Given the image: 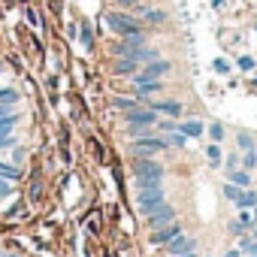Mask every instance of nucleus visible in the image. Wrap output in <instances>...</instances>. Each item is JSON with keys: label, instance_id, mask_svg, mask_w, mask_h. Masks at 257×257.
<instances>
[{"label": "nucleus", "instance_id": "9", "mask_svg": "<svg viewBox=\"0 0 257 257\" xmlns=\"http://www.w3.org/2000/svg\"><path fill=\"white\" fill-rule=\"evenodd\" d=\"M179 233H185V227H182L179 221H170V224L158 227V230L149 236V242H152V245H167V242H170V239H176Z\"/></svg>", "mask_w": 257, "mask_h": 257}, {"label": "nucleus", "instance_id": "10", "mask_svg": "<svg viewBox=\"0 0 257 257\" xmlns=\"http://www.w3.org/2000/svg\"><path fill=\"white\" fill-rule=\"evenodd\" d=\"M164 248H167V254H170V257H176V254L194 251V248H197V239H194V236H188V233H179V236H176V239H170Z\"/></svg>", "mask_w": 257, "mask_h": 257}, {"label": "nucleus", "instance_id": "40", "mask_svg": "<svg viewBox=\"0 0 257 257\" xmlns=\"http://www.w3.org/2000/svg\"><path fill=\"white\" fill-rule=\"evenodd\" d=\"M224 257H242V251H239V248H233V251H227Z\"/></svg>", "mask_w": 257, "mask_h": 257}, {"label": "nucleus", "instance_id": "11", "mask_svg": "<svg viewBox=\"0 0 257 257\" xmlns=\"http://www.w3.org/2000/svg\"><path fill=\"white\" fill-rule=\"evenodd\" d=\"M137 70H140V61L131 58V55H118V58L112 61V73H115V76H134Z\"/></svg>", "mask_w": 257, "mask_h": 257}, {"label": "nucleus", "instance_id": "24", "mask_svg": "<svg viewBox=\"0 0 257 257\" xmlns=\"http://www.w3.org/2000/svg\"><path fill=\"white\" fill-rule=\"evenodd\" d=\"M0 176L10 179V182H16V179H22V170L13 167V164H4V161H0Z\"/></svg>", "mask_w": 257, "mask_h": 257}, {"label": "nucleus", "instance_id": "5", "mask_svg": "<svg viewBox=\"0 0 257 257\" xmlns=\"http://www.w3.org/2000/svg\"><path fill=\"white\" fill-rule=\"evenodd\" d=\"M170 70H173V64H170V61H164V58H155V61H149L143 70H137L131 79H134V82H143V79H164Z\"/></svg>", "mask_w": 257, "mask_h": 257}, {"label": "nucleus", "instance_id": "13", "mask_svg": "<svg viewBox=\"0 0 257 257\" xmlns=\"http://www.w3.org/2000/svg\"><path fill=\"white\" fill-rule=\"evenodd\" d=\"M179 131H182L188 140H194V137H203V134H206V124H203L200 118H191V121H182V124H179Z\"/></svg>", "mask_w": 257, "mask_h": 257}, {"label": "nucleus", "instance_id": "18", "mask_svg": "<svg viewBox=\"0 0 257 257\" xmlns=\"http://www.w3.org/2000/svg\"><path fill=\"white\" fill-rule=\"evenodd\" d=\"M124 134H127V137H134V140L149 137V134H152V124H124Z\"/></svg>", "mask_w": 257, "mask_h": 257}, {"label": "nucleus", "instance_id": "16", "mask_svg": "<svg viewBox=\"0 0 257 257\" xmlns=\"http://www.w3.org/2000/svg\"><path fill=\"white\" fill-rule=\"evenodd\" d=\"M230 182H233V185H239L242 191L254 185V182H251V173H248V170H242V167H236V170H230Z\"/></svg>", "mask_w": 257, "mask_h": 257}, {"label": "nucleus", "instance_id": "19", "mask_svg": "<svg viewBox=\"0 0 257 257\" xmlns=\"http://www.w3.org/2000/svg\"><path fill=\"white\" fill-rule=\"evenodd\" d=\"M19 121H22V115H19V112H13V115H7V118H0V137H7V134H13Z\"/></svg>", "mask_w": 257, "mask_h": 257}, {"label": "nucleus", "instance_id": "12", "mask_svg": "<svg viewBox=\"0 0 257 257\" xmlns=\"http://www.w3.org/2000/svg\"><path fill=\"white\" fill-rule=\"evenodd\" d=\"M149 109H155L158 115H170V118H179L182 115V103L179 100H152Z\"/></svg>", "mask_w": 257, "mask_h": 257}, {"label": "nucleus", "instance_id": "4", "mask_svg": "<svg viewBox=\"0 0 257 257\" xmlns=\"http://www.w3.org/2000/svg\"><path fill=\"white\" fill-rule=\"evenodd\" d=\"M170 146H167V140H161V137H140V140H134V146H131V155L134 158H152V155H158V152H167Z\"/></svg>", "mask_w": 257, "mask_h": 257}, {"label": "nucleus", "instance_id": "22", "mask_svg": "<svg viewBox=\"0 0 257 257\" xmlns=\"http://www.w3.org/2000/svg\"><path fill=\"white\" fill-rule=\"evenodd\" d=\"M239 167H242V170H248V173H251V170H254V167H257V149H248V152H245V155H242V158H239Z\"/></svg>", "mask_w": 257, "mask_h": 257}, {"label": "nucleus", "instance_id": "34", "mask_svg": "<svg viewBox=\"0 0 257 257\" xmlns=\"http://www.w3.org/2000/svg\"><path fill=\"white\" fill-rule=\"evenodd\" d=\"M227 227H230V233H233V236H236V239H239V236H245V233H248V230H245V227H242V224H239V221H236V218H233V221H230V224H227Z\"/></svg>", "mask_w": 257, "mask_h": 257}, {"label": "nucleus", "instance_id": "30", "mask_svg": "<svg viewBox=\"0 0 257 257\" xmlns=\"http://www.w3.org/2000/svg\"><path fill=\"white\" fill-rule=\"evenodd\" d=\"M212 70H215V73H221V76H227V73H230V61H227V58H215Z\"/></svg>", "mask_w": 257, "mask_h": 257}, {"label": "nucleus", "instance_id": "17", "mask_svg": "<svg viewBox=\"0 0 257 257\" xmlns=\"http://www.w3.org/2000/svg\"><path fill=\"white\" fill-rule=\"evenodd\" d=\"M109 106H112V109H118V112H127V109L140 106V100H137V97H112V100H109Z\"/></svg>", "mask_w": 257, "mask_h": 257}, {"label": "nucleus", "instance_id": "38", "mask_svg": "<svg viewBox=\"0 0 257 257\" xmlns=\"http://www.w3.org/2000/svg\"><path fill=\"white\" fill-rule=\"evenodd\" d=\"M16 112V106H7V103H0V118H7V115H13Z\"/></svg>", "mask_w": 257, "mask_h": 257}, {"label": "nucleus", "instance_id": "37", "mask_svg": "<svg viewBox=\"0 0 257 257\" xmlns=\"http://www.w3.org/2000/svg\"><path fill=\"white\" fill-rule=\"evenodd\" d=\"M115 7H121V10H131V7H140V0H115Z\"/></svg>", "mask_w": 257, "mask_h": 257}, {"label": "nucleus", "instance_id": "6", "mask_svg": "<svg viewBox=\"0 0 257 257\" xmlns=\"http://www.w3.org/2000/svg\"><path fill=\"white\" fill-rule=\"evenodd\" d=\"M158 121H161V115L149 106H134V109L124 112V124H152L155 127Z\"/></svg>", "mask_w": 257, "mask_h": 257}, {"label": "nucleus", "instance_id": "35", "mask_svg": "<svg viewBox=\"0 0 257 257\" xmlns=\"http://www.w3.org/2000/svg\"><path fill=\"white\" fill-rule=\"evenodd\" d=\"M224 167H227V173L236 170L239 167V155H224Z\"/></svg>", "mask_w": 257, "mask_h": 257}, {"label": "nucleus", "instance_id": "15", "mask_svg": "<svg viewBox=\"0 0 257 257\" xmlns=\"http://www.w3.org/2000/svg\"><path fill=\"white\" fill-rule=\"evenodd\" d=\"M233 206H236V209H254V206H257V188H245V191L236 197Z\"/></svg>", "mask_w": 257, "mask_h": 257}, {"label": "nucleus", "instance_id": "29", "mask_svg": "<svg viewBox=\"0 0 257 257\" xmlns=\"http://www.w3.org/2000/svg\"><path fill=\"white\" fill-rule=\"evenodd\" d=\"M19 146V137L16 134H7V137H0V152H7V149H16Z\"/></svg>", "mask_w": 257, "mask_h": 257}, {"label": "nucleus", "instance_id": "23", "mask_svg": "<svg viewBox=\"0 0 257 257\" xmlns=\"http://www.w3.org/2000/svg\"><path fill=\"white\" fill-rule=\"evenodd\" d=\"M167 146H176V149H185L188 146V137L179 131V127H176V131H170V137H167Z\"/></svg>", "mask_w": 257, "mask_h": 257}, {"label": "nucleus", "instance_id": "36", "mask_svg": "<svg viewBox=\"0 0 257 257\" xmlns=\"http://www.w3.org/2000/svg\"><path fill=\"white\" fill-rule=\"evenodd\" d=\"M13 194V185H10V179H4L0 176V197H10Z\"/></svg>", "mask_w": 257, "mask_h": 257}, {"label": "nucleus", "instance_id": "25", "mask_svg": "<svg viewBox=\"0 0 257 257\" xmlns=\"http://www.w3.org/2000/svg\"><path fill=\"white\" fill-rule=\"evenodd\" d=\"M236 67H239L242 73H254V67H257V58H251V55H239Z\"/></svg>", "mask_w": 257, "mask_h": 257}, {"label": "nucleus", "instance_id": "42", "mask_svg": "<svg viewBox=\"0 0 257 257\" xmlns=\"http://www.w3.org/2000/svg\"><path fill=\"white\" fill-rule=\"evenodd\" d=\"M248 257H257V251H254V254H248Z\"/></svg>", "mask_w": 257, "mask_h": 257}, {"label": "nucleus", "instance_id": "41", "mask_svg": "<svg viewBox=\"0 0 257 257\" xmlns=\"http://www.w3.org/2000/svg\"><path fill=\"white\" fill-rule=\"evenodd\" d=\"M176 257H197V248L194 251H185V254H176Z\"/></svg>", "mask_w": 257, "mask_h": 257}, {"label": "nucleus", "instance_id": "21", "mask_svg": "<svg viewBox=\"0 0 257 257\" xmlns=\"http://www.w3.org/2000/svg\"><path fill=\"white\" fill-rule=\"evenodd\" d=\"M236 248H239L242 254H254V251H257V239H254L251 233H245V236H239V242H236Z\"/></svg>", "mask_w": 257, "mask_h": 257}, {"label": "nucleus", "instance_id": "43", "mask_svg": "<svg viewBox=\"0 0 257 257\" xmlns=\"http://www.w3.org/2000/svg\"><path fill=\"white\" fill-rule=\"evenodd\" d=\"M0 70H4V61H0Z\"/></svg>", "mask_w": 257, "mask_h": 257}, {"label": "nucleus", "instance_id": "2", "mask_svg": "<svg viewBox=\"0 0 257 257\" xmlns=\"http://www.w3.org/2000/svg\"><path fill=\"white\" fill-rule=\"evenodd\" d=\"M161 203H167V191H164V185H158V188H140L137 191V212L146 218L149 212H155Z\"/></svg>", "mask_w": 257, "mask_h": 257}, {"label": "nucleus", "instance_id": "26", "mask_svg": "<svg viewBox=\"0 0 257 257\" xmlns=\"http://www.w3.org/2000/svg\"><path fill=\"white\" fill-rule=\"evenodd\" d=\"M236 221H239L245 230H251V227H254V215H251V209H239V212H236Z\"/></svg>", "mask_w": 257, "mask_h": 257}, {"label": "nucleus", "instance_id": "8", "mask_svg": "<svg viewBox=\"0 0 257 257\" xmlns=\"http://www.w3.org/2000/svg\"><path fill=\"white\" fill-rule=\"evenodd\" d=\"M170 221H176V209H173L170 203H161L155 212L146 215V224H149L152 230H158V227H164V224H170Z\"/></svg>", "mask_w": 257, "mask_h": 257}, {"label": "nucleus", "instance_id": "27", "mask_svg": "<svg viewBox=\"0 0 257 257\" xmlns=\"http://www.w3.org/2000/svg\"><path fill=\"white\" fill-rule=\"evenodd\" d=\"M0 103L16 106V103H19V91H16V88H4V91H0Z\"/></svg>", "mask_w": 257, "mask_h": 257}, {"label": "nucleus", "instance_id": "39", "mask_svg": "<svg viewBox=\"0 0 257 257\" xmlns=\"http://www.w3.org/2000/svg\"><path fill=\"white\" fill-rule=\"evenodd\" d=\"M158 124H161V131H167V134L176 131V124H173V121H158Z\"/></svg>", "mask_w": 257, "mask_h": 257}, {"label": "nucleus", "instance_id": "20", "mask_svg": "<svg viewBox=\"0 0 257 257\" xmlns=\"http://www.w3.org/2000/svg\"><path fill=\"white\" fill-rule=\"evenodd\" d=\"M206 158H209V164H212V167H221V164H224V152H221V143H212V146L206 149Z\"/></svg>", "mask_w": 257, "mask_h": 257}, {"label": "nucleus", "instance_id": "3", "mask_svg": "<svg viewBox=\"0 0 257 257\" xmlns=\"http://www.w3.org/2000/svg\"><path fill=\"white\" fill-rule=\"evenodd\" d=\"M131 170H134L137 185H140V182H149V179H164V176H167V170H164L158 161H152V158H137V161L131 164Z\"/></svg>", "mask_w": 257, "mask_h": 257}, {"label": "nucleus", "instance_id": "28", "mask_svg": "<svg viewBox=\"0 0 257 257\" xmlns=\"http://www.w3.org/2000/svg\"><path fill=\"white\" fill-rule=\"evenodd\" d=\"M221 191H224V197H227L230 203H236V197L242 194V188H239V185H233V182H227V185H224Z\"/></svg>", "mask_w": 257, "mask_h": 257}, {"label": "nucleus", "instance_id": "7", "mask_svg": "<svg viewBox=\"0 0 257 257\" xmlns=\"http://www.w3.org/2000/svg\"><path fill=\"white\" fill-rule=\"evenodd\" d=\"M146 43H149V37H146V31H143V34H131V37H121L118 43H112V49H109V52H112L115 58H118V55H131L134 49H140V46H146Z\"/></svg>", "mask_w": 257, "mask_h": 257}, {"label": "nucleus", "instance_id": "33", "mask_svg": "<svg viewBox=\"0 0 257 257\" xmlns=\"http://www.w3.org/2000/svg\"><path fill=\"white\" fill-rule=\"evenodd\" d=\"M79 31H82V46H85V49H91V46H94V34H91V28H88V25H82Z\"/></svg>", "mask_w": 257, "mask_h": 257}, {"label": "nucleus", "instance_id": "14", "mask_svg": "<svg viewBox=\"0 0 257 257\" xmlns=\"http://www.w3.org/2000/svg\"><path fill=\"white\" fill-rule=\"evenodd\" d=\"M140 19H143V25H164L167 13L164 10H152V7H140Z\"/></svg>", "mask_w": 257, "mask_h": 257}, {"label": "nucleus", "instance_id": "1", "mask_svg": "<svg viewBox=\"0 0 257 257\" xmlns=\"http://www.w3.org/2000/svg\"><path fill=\"white\" fill-rule=\"evenodd\" d=\"M106 25L118 34V37H131V34H143V22H137L134 16H127L121 10L106 13Z\"/></svg>", "mask_w": 257, "mask_h": 257}, {"label": "nucleus", "instance_id": "32", "mask_svg": "<svg viewBox=\"0 0 257 257\" xmlns=\"http://www.w3.org/2000/svg\"><path fill=\"white\" fill-rule=\"evenodd\" d=\"M209 140H212V143H224V127H221V124H212V127H209Z\"/></svg>", "mask_w": 257, "mask_h": 257}, {"label": "nucleus", "instance_id": "31", "mask_svg": "<svg viewBox=\"0 0 257 257\" xmlns=\"http://www.w3.org/2000/svg\"><path fill=\"white\" fill-rule=\"evenodd\" d=\"M236 146H239V149H242V152H248V149H254V140H251V137H248V134H245V131H242V134H239V137H236Z\"/></svg>", "mask_w": 257, "mask_h": 257}]
</instances>
